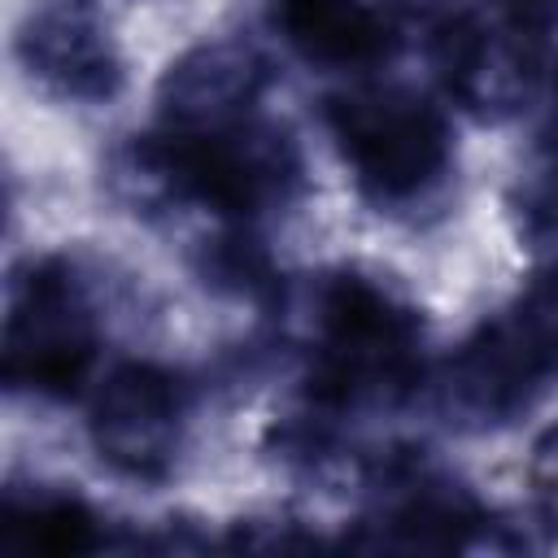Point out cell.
Returning a JSON list of instances; mask_svg holds the SVG:
<instances>
[{"mask_svg":"<svg viewBox=\"0 0 558 558\" xmlns=\"http://www.w3.org/2000/svg\"><path fill=\"white\" fill-rule=\"evenodd\" d=\"M17 57L31 78L74 100H100L118 87V57L105 31L74 9H44L17 35Z\"/></svg>","mask_w":558,"mask_h":558,"instance_id":"cell-7","label":"cell"},{"mask_svg":"<svg viewBox=\"0 0 558 558\" xmlns=\"http://www.w3.org/2000/svg\"><path fill=\"white\" fill-rule=\"evenodd\" d=\"M96 362V310L78 270L61 257L31 262L4 318V384L70 397Z\"/></svg>","mask_w":558,"mask_h":558,"instance_id":"cell-3","label":"cell"},{"mask_svg":"<svg viewBox=\"0 0 558 558\" xmlns=\"http://www.w3.org/2000/svg\"><path fill=\"white\" fill-rule=\"evenodd\" d=\"M506 17H510V26L536 35L549 22H558V0H506Z\"/></svg>","mask_w":558,"mask_h":558,"instance_id":"cell-11","label":"cell"},{"mask_svg":"<svg viewBox=\"0 0 558 558\" xmlns=\"http://www.w3.org/2000/svg\"><path fill=\"white\" fill-rule=\"evenodd\" d=\"M144 157L179 196L240 218L288 201L301 174L292 140L253 113L209 126H161Z\"/></svg>","mask_w":558,"mask_h":558,"instance_id":"cell-2","label":"cell"},{"mask_svg":"<svg viewBox=\"0 0 558 558\" xmlns=\"http://www.w3.org/2000/svg\"><path fill=\"white\" fill-rule=\"evenodd\" d=\"M549 135H554V153H558V105H554V122H549Z\"/></svg>","mask_w":558,"mask_h":558,"instance_id":"cell-12","label":"cell"},{"mask_svg":"<svg viewBox=\"0 0 558 558\" xmlns=\"http://www.w3.org/2000/svg\"><path fill=\"white\" fill-rule=\"evenodd\" d=\"M527 31L519 26H484L471 17L445 22L436 35V61L458 100L471 109H493V105H514L527 87L532 52H527Z\"/></svg>","mask_w":558,"mask_h":558,"instance_id":"cell-8","label":"cell"},{"mask_svg":"<svg viewBox=\"0 0 558 558\" xmlns=\"http://www.w3.org/2000/svg\"><path fill=\"white\" fill-rule=\"evenodd\" d=\"M179 414V384L148 362H126L100 379L87 427L96 453L109 466L135 480H153L174 458Z\"/></svg>","mask_w":558,"mask_h":558,"instance_id":"cell-5","label":"cell"},{"mask_svg":"<svg viewBox=\"0 0 558 558\" xmlns=\"http://www.w3.org/2000/svg\"><path fill=\"white\" fill-rule=\"evenodd\" d=\"M0 523L4 549L17 554H78L96 545V514L70 493H9Z\"/></svg>","mask_w":558,"mask_h":558,"instance_id":"cell-10","label":"cell"},{"mask_svg":"<svg viewBox=\"0 0 558 558\" xmlns=\"http://www.w3.org/2000/svg\"><path fill=\"white\" fill-rule=\"evenodd\" d=\"M266 65L244 44H205L161 78V126H209L253 113Z\"/></svg>","mask_w":558,"mask_h":558,"instance_id":"cell-6","label":"cell"},{"mask_svg":"<svg viewBox=\"0 0 558 558\" xmlns=\"http://www.w3.org/2000/svg\"><path fill=\"white\" fill-rule=\"evenodd\" d=\"M418 379V314L362 275H340L318 301L314 397L323 405L392 401Z\"/></svg>","mask_w":558,"mask_h":558,"instance_id":"cell-1","label":"cell"},{"mask_svg":"<svg viewBox=\"0 0 558 558\" xmlns=\"http://www.w3.org/2000/svg\"><path fill=\"white\" fill-rule=\"evenodd\" d=\"M288 44L323 65H375L392 48L384 13L366 0H279Z\"/></svg>","mask_w":558,"mask_h":558,"instance_id":"cell-9","label":"cell"},{"mask_svg":"<svg viewBox=\"0 0 558 558\" xmlns=\"http://www.w3.org/2000/svg\"><path fill=\"white\" fill-rule=\"evenodd\" d=\"M331 135L357 183L375 196H414L449 161L445 113L405 87H357L331 96Z\"/></svg>","mask_w":558,"mask_h":558,"instance_id":"cell-4","label":"cell"}]
</instances>
